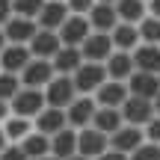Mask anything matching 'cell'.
Masks as SVG:
<instances>
[{
    "label": "cell",
    "instance_id": "obj_2",
    "mask_svg": "<svg viewBox=\"0 0 160 160\" xmlns=\"http://www.w3.org/2000/svg\"><path fill=\"white\" fill-rule=\"evenodd\" d=\"M45 98H48V107H57V110H68L71 104L80 98V92H77V86H74V80H71L68 74H57L48 83V89H45Z\"/></svg>",
    "mask_w": 160,
    "mask_h": 160
},
{
    "label": "cell",
    "instance_id": "obj_27",
    "mask_svg": "<svg viewBox=\"0 0 160 160\" xmlns=\"http://www.w3.org/2000/svg\"><path fill=\"white\" fill-rule=\"evenodd\" d=\"M21 148L27 151V157L30 160H39V157H48L51 154V137H45V133H39V131H33L27 139L21 142Z\"/></svg>",
    "mask_w": 160,
    "mask_h": 160
},
{
    "label": "cell",
    "instance_id": "obj_1",
    "mask_svg": "<svg viewBox=\"0 0 160 160\" xmlns=\"http://www.w3.org/2000/svg\"><path fill=\"white\" fill-rule=\"evenodd\" d=\"M71 80H74L80 95H95V92L110 80V74H107V65L104 62H83L74 74H71Z\"/></svg>",
    "mask_w": 160,
    "mask_h": 160
},
{
    "label": "cell",
    "instance_id": "obj_32",
    "mask_svg": "<svg viewBox=\"0 0 160 160\" xmlns=\"http://www.w3.org/2000/svg\"><path fill=\"white\" fill-rule=\"evenodd\" d=\"M65 3H68L71 15H89V12L95 9V3H98V0H65Z\"/></svg>",
    "mask_w": 160,
    "mask_h": 160
},
{
    "label": "cell",
    "instance_id": "obj_20",
    "mask_svg": "<svg viewBox=\"0 0 160 160\" xmlns=\"http://www.w3.org/2000/svg\"><path fill=\"white\" fill-rule=\"evenodd\" d=\"M77 142H80V131L65 128V131H59L57 137H51V154L59 157V160H68V157L77 154Z\"/></svg>",
    "mask_w": 160,
    "mask_h": 160
},
{
    "label": "cell",
    "instance_id": "obj_8",
    "mask_svg": "<svg viewBox=\"0 0 160 160\" xmlns=\"http://www.w3.org/2000/svg\"><path fill=\"white\" fill-rule=\"evenodd\" d=\"M65 113H68V128H74V131L92 128V119H95V113H98V101L92 95H80Z\"/></svg>",
    "mask_w": 160,
    "mask_h": 160
},
{
    "label": "cell",
    "instance_id": "obj_7",
    "mask_svg": "<svg viewBox=\"0 0 160 160\" xmlns=\"http://www.w3.org/2000/svg\"><path fill=\"white\" fill-rule=\"evenodd\" d=\"M57 77V68H53L51 59H33V62L24 68L21 74V83L27 89H48V83Z\"/></svg>",
    "mask_w": 160,
    "mask_h": 160
},
{
    "label": "cell",
    "instance_id": "obj_18",
    "mask_svg": "<svg viewBox=\"0 0 160 160\" xmlns=\"http://www.w3.org/2000/svg\"><path fill=\"white\" fill-rule=\"evenodd\" d=\"M30 51H33L36 59H53L59 51H62V39H59V33L39 30V36L30 42Z\"/></svg>",
    "mask_w": 160,
    "mask_h": 160
},
{
    "label": "cell",
    "instance_id": "obj_39",
    "mask_svg": "<svg viewBox=\"0 0 160 160\" xmlns=\"http://www.w3.org/2000/svg\"><path fill=\"white\" fill-rule=\"evenodd\" d=\"M98 3H110V6H116V3H119V0H98Z\"/></svg>",
    "mask_w": 160,
    "mask_h": 160
},
{
    "label": "cell",
    "instance_id": "obj_26",
    "mask_svg": "<svg viewBox=\"0 0 160 160\" xmlns=\"http://www.w3.org/2000/svg\"><path fill=\"white\" fill-rule=\"evenodd\" d=\"M116 12H119V21L139 24L142 18H148V3L145 0H119L116 3Z\"/></svg>",
    "mask_w": 160,
    "mask_h": 160
},
{
    "label": "cell",
    "instance_id": "obj_11",
    "mask_svg": "<svg viewBox=\"0 0 160 160\" xmlns=\"http://www.w3.org/2000/svg\"><path fill=\"white\" fill-rule=\"evenodd\" d=\"M92 33H95V30H92V24H89L86 15H71L68 21L62 24V30H59V39H62V45H68V48H80Z\"/></svg>",
    "mask_w": 160,
    "mask_h": 160
},
{
    "label": "cell",
    "instance_id": "obj_37",
    "mask_svg": "<svg viewBox=\"0 0 160 160\" xmlns=\"http://www.w3.org/2000/svg\"><path fill=\"white\" fill-rule=\"evenodd\" d=\"M154 113H157V116H160V95H157V98H154Z\"/></svg>",
    "mask_w": 160,
    "mask_h": 160
},
{
    "label": "cell",
    "instance_id": "obj_15",
    "mask_svg": "<svg viewBox=\"0 0 160 160\" xmlns=\"http://www.w3.org/2000/svg\"><path fill=\"white\" fill-rule=\"evenodd\" d=\"M68 128V113L57 107H45L39 116H36V131L45 133V137H57L59 131Z\"/></svg>",
    "mask_w": 160,
    "mask_h": 160
},
{
    "label": "cell",
    "instance_id": "obj_33",
    "mask_svg": "<svg viewBox=\"0 0 160 160\" xmlns=\"http://www.w3.org/2000/svg\"><path fill=\"white\" fill-rule=\"evenodd\" d=\"M0 160H30V157H27V151H24L21 145H3Z\"/></svg>",
    "mask_w": 160,
    "mask_h": 160
},
{
    "label": "cell",
    "instance_id": "obj_41",
    "mask_svg": "<svg viewBox=\"0 0 160 160\" xmlns=\"http://www.w3.org/2000/svg\"><path fill=\"white\" fill-rule=\"evenodd\" d=\"M145 3H148V0H145Z\"/></svg>",
    "mask_w": 160,
    "mask_h": 160
},
{
    "label": "cell",
    "instance_id": "obj_36",
    "mask_svg": "<svg viewBox=\"0 0 160 160\" xmlns=\"http://www.w3.org/2000/svg\"><path fill=\"white\" fill-rule=\"evenodd\" d=\"M148 15L160 18V0H148Z\"/></svg>",
    "mask_w": 160,
    "mask_h": 160
},
{
    "label": "cell",
    "instance_id": "obj_19",
    "mask_svg": "<svg viewBox=\"0 0 160 160\" xmlns=\"http://www.w3.org/2000/svg\"><path fill=\"white\" fill-rule=\"evenodd\" d=\"M86 18H89V24H92L95 33H113V30L122 24L116 6H110V3H95V9H92Z\"/></svg>",
    "mask_w": 160,
    "mask_h": 160
},
{
    "label": "cell",
    "instance_id": "obj_38",
    "mask_svg": "<svg viewBox=\"0 0 160 160\" xmlns=\"http://www.w3.org/2000/svg\"><path fill=\"white\" fill-rule=\"evenodd\" d=\"M68 160H89V157H83V154H74V157H68Z\"/></svg>",
    "mask_w": 160,
    "mask_h": 160
},
{
    "label": "cell",
    "instance_id": "obj_29",
    "mask_svg": "<svg viewBox=\"0 0 160 160\" xmlns=\"http://www.w3.org/2000/svg\"><path fill=\"white\" fill-rule=\"evenodd\" d=\"M45 3L48 0H12V9H15V15H21V18H39L42 15V9H45Z\"/></svg>",
    "mask_w": 160,
    "mask_h": 160
},
{
    "label": "cell",
    "instance_id": "obj_21",
    "mask_svg": "<svg viewBox=\"0 0 160 160\" xmlns=\"http://www.w3.org/2000/svg\"><path fill=\"white\" fill-rule=\"evenodd\" d=\"M133 71H137V62H133V53H128V51H116L113 57L107 59V74L110 80H131L133 77Z\"/></svg>",
    "mask_w": 160,
    "mask_h": 160
},
{
    "label": "cell",
    "instance_id": "obj_13",
    "mask_svg": "<svg viewBox=\"0 0 160 160\" xmlns=\"http://www.w3.org/2000/svg\"><path fill=\"white\" fill-rule=\"evenodd\" d=\"M142 142H145V128H137V125H125L122 131H116L113 137H110V148L122 151V154H128V157Z\"/></svg>",
    "mask_w": 160,
    "mask_h": 160
},
{
    "label": "cell",
    "instance_id": "obj_35",
    "mask_svg": "<svg viewBox=\"0 0 160 160\" xmlns=\"http://www.w3.org/2000/svg\"><path fill=\"white\" fill-rule=\"evenodd\" d=\"M98 160H131L128 154H122V151H116V148H110V151H104Z\"/></svg>",
    "mask_w": 160,
    "mask_h": 160
},
{
    "label": "cell",
    "instance_id": "obj_9",
    "mask_svg": "<svg viewBox=\"0 0 160 160\" xmlns=\"http://www.w3.org/2000/svg\"><path fill=\"white\" fill-rule=\"evenodd\" d=\"M71 18V9L65 0H48L45 9H42V15L36 18L39 21V30H51V33H59L62 30V24Z\"/></svg>",
    "mask_w": 160,
    "mask_h": 160
},
{
    "label": "cell",
    "instance_id": "obj_4",
    "mask_svg": "<svg viewBox=\"0 0 160 160\" xmlns=\"http://www.w3.org/2000/svg\"><path fill=\"white\" fill-rule=\"evenodd\" d=\"M39 36V21H33V18H9V21H3V39L6 45H30V42Z\"/></svg>",
    "mask_w": 160,
    "mask_h": 160
},
{
    "label": "cell",
    "instance_id": "obj_12",
    "mask_svg": "<svg viewBox=\"0 0 160 160\" xmlns=\"http://www.w3.org/2000/svg\"><path fill=\"white\" fill-rule=\"evenodd\" d=\"M128 98H131V89H128L125 80H107V83L95 92L98 107H113V110H122Z\"/></svg>",
    "mask_w": 160,
    "mask_h": 160
},
{
    "label": "cell",
    "instance_id": "obj_16",
    "mask_svg": "<svg viewBox=\"0 0 160 160\" xmlns=\"http://www.w3.org/2000/svg\"><path fill=\"white\" fill-rule=\"evenodd\" d=\"M33 131H36V122L33 119H24V116H6V119H3L6 145H21Z\"/></svg>",
    "mask_w": 160,
    "mask_h": 160
},
{
    "label": "cell",
    "instance_id": "obj_25",
    "mask_svg": "<svg viewBox=\"0 0 160 160\" xmlns=\"http://www.w3.org/2000/svg\"><path fill=\"white\" fill-rule=\"evenodd\" d=\"M133 62H137V71L160 74V45H139L133 51Z\"/></svg>",
    "mask_w": 160,
    "mask_h": 160
},
{
    "label": "cell",
    "instance_id": "obj_3",
    "mask_svg": "<svg viewBox=\"0 0 160 160\" xmlns=\"http://www.w3.org/2000/svg\"><path fill=\"white\" fill-rule=\"evenodd\" d=\"M12 116H24V119H33L48 107V98H45V89H27L24 86L15 98H12Z\"/></svg>",
    "mask_w": 160,
    "mask_h": 160
},
{
    "label": "cell",
    "instance_id": "obj_31",
    "mask_svg": "<svg viewBox=\"0 0 160 160\" xmlns=\"http://www.w3.org/2000/svg\"><path fill=\"white\" fill-rule=\"evenodd\" d=\"M131 160H160V145L145 139V142H142V145H139V148L131 154Z\"/></svg>",
    "mask_w": 160,
    "mask_h": 160
},
{
    "label": "cell",
    "instance_id": "obj_23",
    "mask_svg": "<svg viewBox=\"0 0 160 160\" xmlns=\"http://www.w3.org/2000/svg\"><path fill=\"white\" fill-rule=\"evenodd\" d=\"M92 128H98L101 133L113 137L116 131H122V128H125V116H122V110H113V107H98L95 119H92Z\"/></svg>",
    "mask_w": 160,
    "mask_h": 160
},
{
    "label": "cell",
    "instance_id": "obj_34",
    "mask_svg": "<svg viewBox=\"0 0 160 160\" xmlns=\"http://www.w3.org/2000/svg\"><path fill=\"white\" fill-rule=\"evenodd\" d=\"M145 139H148V142H157V145H160V116H154V119L145 125Z\"/></svg>",
    "mask_w": 160,
    "mask_h": 160
},
{
    "label": "cell",
    "instance_id": "obj_14",
    "mask_svg": "<svg viewBox=\"0 0 160 160\" xmlns=\"http://www.w3.org/2000/svg\"><path fill=\"white\" fill-rule=\"evenodd\" d=\"M33 59L36 57H33V51H30V45H6L0 62H3V71H9V74H24V68H27Z\"/></svg>",
    "mask_w": 160,
    "mask_h": 160
},
{
    "label": "cell",
    "instance_id": "obj_10",
    "mask_svg": "<svg viewBox=\"0 0 160 160\" xmlns=\"http://www.w3.org/2000/svg\"><path fill=\"white\" fill-rule=\"evenodd\" d=\"M104 151H110V137L101 133L98 128H83L80 131V142H77V154H83L89 160H98Z\"/></svg>",
    "mask_w": 160,
    "mask_h": 160
},
{
    "label": "cell",
    "instance_id": "obj_40",
    "mask_svg": "<svg viewBox=\"0 0 160 160\" xmlns=\"http://www.w3.org/2000/svg\"><path fill=\"white\" fill-rule=\"evenodd\" d=\"M39 160H59V157H53V154H48V157H39Z\"/></svg>",
    "mask_w": 160,
    "mask_h": 160
},
{
    "label": "cell",
    "instance_id": "obj_5",
    "mask_svg": "<svg viewBox=\"0 0 160 160\" xmlns=\"http://www.w3.org/2000/svg\"><path fill=\"white\" fill-rule=\"evenodd\" d=\"M80 51H83L86 62H107L116 53V45H113V36L110 33H92L89 39L80 45Z\"/></svg>",
    "mask_w": 160,
    "mask_h": 160
},
{
    "label": "cell",
    "instance_id": "obj_22",
    "mask_svg": "<svg viewBox=\"0 0 160 160\" xmlns=\"http://www.w3.org/2000/svg\"><path fill=\"white\" fill-rule=\"evenodd\" d=\"M110 36H113L116 51H128V53H133L139 45H142V39H139V27H137V24H125V21H122Z\"/></svg>",
    "mask_w": 160,
    "mask_h": 160
},
{
    "label": "cell",
    "instance_id": "obj_24",
    "mask_svg": "<svg viewBox=\"0 0 160 160\" xmlns=\"http://www.w3.org/2000/svg\"><path fill=\"white\" fill-rule=\"evenodd\" d=\"M53 62V68H57V74H74V71L80 68V65L86 62L83 59V51H80V48H68V45H62V51L57 53V57L51 59Z\"/></svg>",
    "mask_w": 160,
    "mask_h": 160
},
{
    "label": "cell",
    "instance_id": "obj_6",
    "mask_svg": "<svg viewBox=\"0 0 160 160\" xmlns=\"http://www.w3.org/2000/svg\"><path fill=\"white\" fill-rule=\"evenodd\" d=\"M122 116H125V125H137V128H145L151 119H154V101H148V98H137L131 95L125 101V107H122Z\"/></svg>",
    "mask_w": 160,
    "mask_h": 160
},
{
    "label": "cell",
    "instance_id": "obj_17",
    "mask_svg": "<svg viewBox=\"0 0 160 160\" xmlns=\"http://www.w3.org/2000/svg\"><path fill=\"white\" fill-rule=\"evenodd\" d=\"M128 89L137 98H148L154 101L160 95V74H148V71H133V77L128 80Z\"/></svg>",
    "mask_w": 160,
    "mask_h": 160
},
{
    "label": "cell",
    "instance_id": "obj_30",
    "mask_svg": "<svg viewBox=\"0 0 160 160\" xmlns=\"http://www.w3.org/2000/svg\"><path fill=\"white\" fill-rule=\"evenodd\" d=\"M21 89H24L21 77H15V74H9V71H3V77H0V98H3V101H12V98H15Z\"/></svg>",
    "mask_w": 160,
    "mask_h": 160
},
{
    "label": "cell",
    "instance_id": "obj_28",
    "mask_svg": "<svg viewBox=\"0 0 160 160\" xmlns=\"http://www.w3.org/2000/svg\"><path fill=\"white\" fill-rule=\"evenodd\" d=\"M137 27H139V39H142V45H160V18L148 15V18H142Z\"/></svg>",
    "mask_w": 160,
    "mask_h": 160
}]
</instances>
